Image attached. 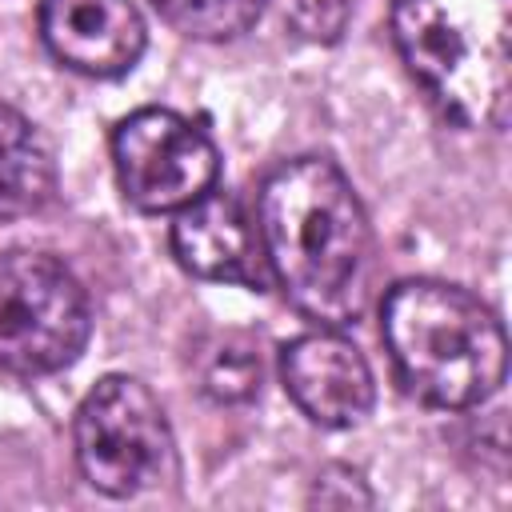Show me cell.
I'll return each instance as SVG.
<instances>
[{
  "mask_svg": "<svg viewBox=\"0 0 512 512\" xmlns=\"http://www.w3.org/2000/svg\"><path fill=\"white\" fill-rule=\"evenodd\" d=\"M268 280L320 328L352 324L376 280V248L364 204L324 156L284 160L260 188L256 216Z\"/></svg>",
  "mask_w": 512,
  "mask_h": 512,
  "instance_id": "cell-1",
  "label": "cell"
},
{
  "mask_svg": "<svg viewBox=\"0 0 512 512\" xmlns=\"http://www.w3.org/2000/svg\"><path fill=\"white\" fill-rule=\"evenodd\" d=\"M380 332L400 384L432 408L464 412L504 384V328L488 304L456 284H392L380 304Z\"/></svg>",
  "mask_w": 512,
  "mask_h": 512,
  "instance_id": "cell-2",
  "label": "cell"
},
{
  "mask_svg": "<svg viewBox=\"0 0 512 512\" xmlns=\"http://www.w3.org/2000/svg\"><path fill=\"white\" fill-rule=\"evenodd\" d=\"M512 0H392V40L428 100L464 128L508 120Z\"/></svg>",
  "mask_w": 512,
  "mask_h": 512,
  "instance_id": "cell-3",
  "label": "cell"
},
{
  "mask_svg": "<svg viewBox=\"0 0 512 512\" xmlns=\"http://www.w3.org/2000/svg\"><path fill=\"white\" fill-rule=\"evenodd\" d=\"M76 464L104 496H140L176 472L160 400L136 376H104L76 408Z\"/></svg>",
  "mask_w": 512,
  "mask_h": 512,
  "instance_id": "cell-4",
  "label": "cell"
},
{
  "mask_svg": "<svg viewBox=\"0 0 512 512\" xmlns=\"http://www.w3.org/2000/svg\"><path fill=\"white\" fill-rule=\"evenodd\" d=\"M88 296L44 252H0V372L48 376L88 344Z\"/></svg>",
  "mask_w": 512,
  "mask_h": 512,
  "instance_id": "cell-5",
  "label": "cell"
},
{
  "mask_svg": "<svg viewBox=\"0 0 512 512\" xmlns=\"http://www.w3.org/2000/svg\"><path fill=\"white\" fill-rule=\"evenodd\" d=\"M120 192L140 212H180L212 192L220 156L216 144L180 112L140 108L112 136Z\"/></svg>",
  "mask_w": 512,
  "mask_h": 512,
  "instance_id": "cell-6",
  "label": "cell"
},
{
  "mask_svg": "<svg viewBox=\"0 0 512 512\" xmlns=\"http://www.w3.org/2000/svg\"><path fill=\"white\" fill-rule=\"evenodd\" d=\"M292 404L320 428H352L372 412L376 380L364 352L336 328H316L280 348Z\"/></svg>",
  "mask_w": 512,
  "mask_h": 512,
  "instance_id": "cell-7",
  "label": "cell"
},
{
  "mask_svg": "<svg viewBox=\"0 0 512 512\" xmlns=\"http://www.w3.org/2000/svg\"><path fill=\"white\" fill-rule=\"evenodd\" d=\"M48 52L84 76H124L144 52V20L132 0H40Z\"/></svg>",
  "mask_w": 512,
  "mask_h": 512,
  "instance_id": "cell-8",
  "label": "cell"
},
{
  "mask_svg": "<svg viewBox=\"0 0 512 512\" xmlns=\"http://www.w3.org/2000/svg\"><path fill=\"white\" fill-rule=\"evenodd\" d=\"M172 252L200 280H220V284H240V288L268 284L260 232L240 208V200L224 192H204L200 200L176 212Z\"/></svg>",
  "mask_w": 512,
  "mask_h": 512,
  "instance_id": "cell-9",
  "label": "cell"
},
{
  "mask_svg": "<svg viewBox=\"0 0 512 512\" xmlns=\"http://www.w3.org/2000/svg\"><path fill=\"white\" fill-rule=\"evenodd\" d=\"M56 196V156L44 132L0 104V220L36 216Z\"/></svg>",
  "mask_w": 512,
  "mask_h": 512,
  "instance_id": "cell-10",
  "label": "cell"
},
{
  "mask_svg": "<svg viewBox=\"0 0 512 512\" xmlns=\"http://www.w3.org/2000/svg\"><path fill=\"white\" fill-rule=\"evenodd\" d=\"M200 388L216 404H240L252 400L260 388V356L248 336L224 332L204 348L200 360Z\"/></svg>",
  "mask_w": 512,
  "mask_h": 512,
  "instance_id": "cell-11",
  "label": "cell"
},
{
  "mask_svg": "<svg viewBox=\"0 0 512 512\" xmlns=\"http://www.w3.org/2000/svg\"><path fill=\"white\" fill-rule=\"evenodd\" d=\"M264 0H152V8L192 40H232L248 32Z\"/></svg>",
  "mask_w": 512,
  "mask_h": 512,
  "instance_id": "cell-12",
  "label": "cell"
},
{
  "mask_svg": "<svg viewBox=\"0 0 512 512\" xmlns=\"http://www.w3.org/2000/svg\"><path fill=\"white\" fill-rule=\"evenodd\" d=\"M280 16L308 40H336L356 8V0H276Z\"/></svg>",
  "mask_w": 512,
  "mask_h": 512,
  "instance_id": "cell-13",
  "label": "cell"
},
{
  "mask_svg": "<svg viewBox=\"0 0 512 512\" xmlns=\"http://www.w3.org/2000/svg\"><path fill=\"white\" fill-rule=\"evenodd\" d=\"M312 504H324V508H368L372 504V492L364 488V480L352 468L332 464V468H324L316 476Z\"/></svg>",
  "mask_w": 512,
  "mask_h": 512,
  "instance_id": "cell-14",
  "label": "cell"
}]
</instances>
